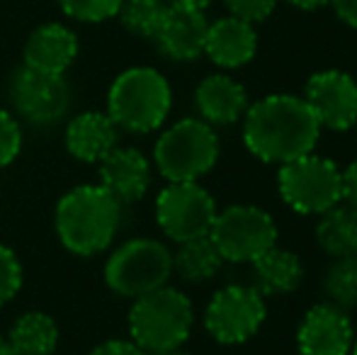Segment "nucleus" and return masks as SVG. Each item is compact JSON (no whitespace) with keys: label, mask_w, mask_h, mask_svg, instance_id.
<instances>
[{"label":"nucleus","mask_w":357,"mask_h":355,"mask_svg":"<svg viewBox=\"0 0 357 355\" xmlns=\"http://www.w3.org/2000/svg\"><path fill=\"white\" fill-rule=\"evenodd\" d=\"M88 355H149L142 346L132 341V338H107V341L98 343Z\"/></svg>","instance_id":"obj_30"},{"label":"nucleus","mask_w":357,"mask_h":355,"mask_svg":"<svg viewBox=\"0 0 357 355\" xmlns=\"http://www.w3.org/2000/svg\"><path fill=\"white\" fill-rule=\"evenodd\" d=\"M10 112L32 127H54L59 124L71 109V86L66 76L34 71L29 66H20L13 73L8 86Z\"/></svg>","instance_id":"obj_11"},{"label":"nucleus","mask_w":357,"mask_h":355,"mask_svg":"<svg viewBox=\"0 0 357 355\" xmlns=\"http://www.w3.org/2000/svg\"><path fill=\"white\" fill-rule=\"evenodd\" d=\"M348 263H350V270H353V275H355V282H357V251L353 253V256L348 258Z\"/></svg>","instance_id":"obj_36"},{"label":"nucleus","mask_w":357,"mask_h":355,"mask_svg":"<svg viewBox=\"0 0 357 355\" xmlns=\"http://www.w3.org/2000/svg\"><path fill=\"white\" fill-rule=\"evenodd\" d=\"M170 5H178V8H192V10H204L212 5V0H168Z\"/></svg>","instance_id":"obj_34"},{"label":"nucleus","mask_w":357,"mask_h":355,"mask_svg":"<svg viewBox=\"0 0 357 355\" xmlns=\"http://www.w3.org/2000/svg\"><path fill=\"white\" fill-rule=\"evenodd\" d=\"M280 0H224L226 10L229 15L238 20H245L250 24H258V22H265L270 15L275 13Z\"/></svg>","instance_id":"obj_29"},{"label":"nucleus","mask_w":357,"mask_h":355,"mask_svg":"<svg viewBox=\"0 0 357 355\" xmlns=\"http://www.w3.org/2000/svg\"><path fill=\"white\" fill-rule=\"evenodd\" d=\"M173 109V88L153 66L122 71L107 90V114L119 132L151 134L163 129Z\"/></svg>","instance_id":"obj_3"},{"label":"nucleus","mask_w":357,"mask_h":355,"mask_svg":"<svg viewBox=\"0 0 357 355\" xmlns=\"http://www.w3.org/2000/svg\"><path fill=\"white\" fill-rule=\"evenodd\" d=\"M24 285V268L17 253L0 243V307L10 304Z\"/></svg>","instance_id":"obj_27"},{"label":"nucleus","mask_w":357,"mask_h":355,"mask_svg":"<svg viewBox=\"0 0 357 355\" xmlns=\"http://www.w3.org/2000/svg\"><path fill=\"white\" fill-rule=\"evenodd\" d=\"M207 29L209 22L204 17V10L170 5L158 32L153 34V42L165 59L178 63H188L204 54Z\"/></svg>","instance_id":"obj_15"},{"label":"nucleus","mask_w":357,"mask_h":355,"mask_svg":"<svg viewBox=\"0 0 357 355\" xmlns=\"http://www.w3.org/2000/svg\"><path fill=\"white\" fill-rule=\"evenodd\" d=\"M243 144L263 163H289L316 149L321 127L304 98L275 93L250 103L243 114Z\"/></svg>","instance_id":"obj_1"},{"label":"nucleus","mask_w":357,"mask_h":355,"mask_svg":"<svg viewBox=\"0 0 357 355\" xmlns=\"http://www.w3.org/2000/svg\"><path fill=\"white\" fill-rule=\"evenodd\" d=\"M153 183V163L134 146H114L98 163V185L119 204H134L146 197Z\"/></svg>","instance_id":"obj_14"},{"label":"nucleus","mask_w":357,"mask_h":355,"mask_svg":"<svg viewBox=\"0 0 357 355\" xmlns=\"http://www.w3.org/2000/svg\"><path fill=\"white\" fill-rule=\"evenodd\" d=\"M0 355H15L13 348H10V343H8V338H5V336H0Z\"/></svg>","instance_id":"obj_35"},{"label":"nucleus","mask_w":357,"mask_h":355,"mask_svg":"<svg viewBox=\"0 0 357 355\" xmlns=\"http://www.w3.org/2000/svg\"><path fill=\"white\" fill-rule=\"evenodd\" d=\"M209 239L226 263H253L278 246V224L258 204H229L216 212Z\"/></svg>","instance_id":"obj_8"},{"label":"nucleus","mask_w":357,"mask_h":355,"mask_svg":"<svg viewBox=\"0 0 357 355\" xmlns=\"http://www.w3.org/2000/svg\"><path fill=\"white\" fill-rule=\"evenodd\" d=\"M129 338L149 355L175 351L188 343L195 326V307L183 289L173 285L142 294L127 317Z\"/></svg>","instance_id":"obj_4"},{"label":"nucleus","mask_w":357,"mask_h":355,"mask_svg":"<svg viewBox=\"0 0 357 355\" xmlns=\"http://www.w3.org/2000/svg\"><path fill=\"white\" fill-rule=\"evenodd\" d=\"M78 34L61 22H47L29 34L22 52V63L34 71L66 76L78 56Z\"/></svg>","instance_id":"obj_16"},{"label":"nucleus","mask_w":357,"mask_h":355,"mask_svg":"<svg viewBox=\"0 0 357 355\" xmlns=\"http://www.w3.org/2000/svg\"><path fill=\"white\" fill-rule=\"evenodd\" d=\"M168 8H170L168 0H124L117 17L122 20L127 32L144 39H153V34L158 32Z\"/></svg>","instance_id":"obj_25"},{"label":"nucleus","mask_w":357,"mask_h":355,"mask_svg":"<svg viewBox=\"0 0 357 355\" xmlns=\"http://www.w3.org/2000/svg\"><path fill=\"white\" fill-rule=\"evenodd\" d=\"M253 287L263 297H280V294H291L304 280V266L299 256L287 248L273 246L258 256L253 263Z\"/></svg>","instance_id":"obj_20"},{"label":"nucleus","mask_w":357,"mask_h":355,"mask_svg":"<svg viewBox=\"0 0 357 355\" xmlns=\"http://www.w3.org/2000/svg\"><path fill=\"white\" fill-rule=\"evenodd\" d=\"M287 3L299 10H319V8H324V5H328L331 0H287Z\"/></svg>","instance_id":"obj_33"},{"label":"nucleus","mask_w":357,"mask_h":355,"mask_svg":"<svg viewBox=\"0 0 357 355\" xmlns=\"http://www.w3.org/2000/svg\"><path fill=\"white\" fill-rule=\"evenodd\" d=\"M331 8H333L335 17L343 24L357 29V0H331Z\"/></svg>","instance_id":"obj_32"},{"label":"nucleus","mask_w":357,"mask_h":355,"mask_svg":"<svg viewBox=\"0 0 357 355\" xmlns=\"http://www.w3.org/2000/svg\"><path fill=\"white\" fill-rule=\"evenodd\" d=\"M278 192L296 214H324L343 202V171L328 156L306 153L278 171Z\"/></svg>","instance_id":"obj_7"},{"label":"nucleus","mask_w":357,"mask_h":355,"mask_svg":"<svg viewBox=\"0 0 357 355\" xmlns=\"http://www.w3.org/2000/svg\"><path fill=\"white\" fill-rule=\"evenodd\" d=\"M219 153V134L212 124L199 117H183L158 134L151 163L168 183H190L212 173Z\"/></svg>","instance_id":"obj_5"},{"label":"nucleus","mask_w":357,"mask_h":355,"mask_svg":"<svg viewBox=\"0 0 357 355\" xmlns=\"http://www.w3.org/2000/svg\"><path fill=\"white\" fill-rule=\"evenodd\" d=\"M255 52H258L255 24L234 17V15L209 22L204 54L214 66L224 68V71H234V68H241L253 61Z\"/></svg>","instance_id":"obj_18"},{"label":"nucleus","mask_w":357,"mask_h":355,"mask_svg":"<svg viewBox=\"0 0 357 355\" xmlns=\"http://www.w3.org/2000/svg\"><path fill=\"white\" fill-rule=\"evenodd\" d=\"M63 144L68 156L75 161L98 166L114 146H119V127L107 112L88 109L68 119L63 129Z\"/></svg>","instance_id":"obj_17"},{"label":"nucleus","mask_w":357,"mask_h":355,"mask_svg":"<svg viewBox=\"0 0 357 355\" xmlns=\"http://www.w3.org/2000/svg\"><path fill=\"white\" fill-rule=\"evenodd\" d=\"M314 234L326 256L350 258L357 251V212L345 202L335 204L319 214Z\"/></svg>","instance_id":"obj_22"},{"label":"nucleus","mask_w":357,"mask_h":355,"mask_svg":"<svg viewBox=\"0 0 357 355\" xmlns=\"http://www.w3.org/2000/svg\"><path fill=\"white\" fill-rule=\"evenodd\" d=\"M304 100L321 129L348 132L357 127V81L340 68H326L306 81Z\"/></svg>","instance_id":"obj_12"},{"label":"nucleus","mask_w":357,"mask_h":355,"mask_svg":"<svg viewBox=\"0 0 357 355\" xmlns=\"http://www.w3.org/2000/svg\"><path fill=\"white\" fill-rule=\"evenodd\" d=\"M343 202L357 212V158H353L343 171Z\"/></svg>","instance_id":"obj_31"},{"label":"nucleus","mask_w":357,"mask_h":355,"mask_svg":"<svg viewBox=\"0 0 357 355\" xmlns=\"http://www.w3.org/2000/svg\"><path fill=\"white\" fill-rule=\"evenodd\" d=\"M124 0H59L61 10L75 22L98 24L117 17Z\"/></svg>","instance_id":"obj_26"},{"label":"nucleus","mask_w":357,"mask_h":355,"mask_svg":"<svg viewBox=\"0 0 357 355\" xmlns=\"http://www.w3.org/2000/svg\"><path fill=\"white\" fill-rule=\"evenodd\" d=\"M122 224V204L98 183L75 185L54 209V232L68 253L93 258L114 243Z\"/></svg>","instance_id":"obj_2"},{"label":"nucleus","mask_w":357,"mask_h":355,"mask_svg":"<svg viewBox=\"0 0 357 355\" xmlns=\"http://www.w3.org/2000/svg\"><path fill=\"white\" fill-rule=\"evenodd\" d=\"M355 328L348 312L328 302H319L304 314L296 328L299 355H350Z\"/></svg>","instance_id":"obj_13"},{"label":"nucleus","mask_w":357,"mask_h":355,"mask_svg":"<svg viewBox=\"0 0 357 355\" xmlns=\"http://www.w3.org/2000/svg\"><path fill=\"white\" fill-rule=\"evenodd\" d=\"M224 258L216 251L214 241L207 236L190 239V241L175 243L173 251V275H178L183 282L190 285H202L209 282L212 278L219 275L224 268Z\"/></svg>","instance_id":"obj_23"},{"label":"nucleus","mask_w":357,"mask_h":355,"mask_svg":"<svg viewBox=\"0 0 357 355\" xmlns=\"http://www.w3.org/2000/svg\"><path fill=\"white\" fill-rule=\"evenodd\" d=\"M250 100L245 88L229 73H212L202 78L195 90L197 117L212 127H231L243 119Z\"/></svg>","instance_id":"obj_19"},{"label":"nucleus","mask_w":357,"mask_h":355,"mask_svg":"<svg viewBox=\"0 0 357 355\" xmlns=\"http://www.w3.org/2000/svg\"><path fill=\"white\" fill-rule=\"evenodd\" d=\"M155 355H190V353L183 351V348H175V351H165V353H155Z\"/></svg>","instance_id":"obj_37"},{"label":"nucleus","mask_w":357,"mask_h":355,"mask_svg":"<svg viewBox=\"0 0 357 355\" xmlns=\"http://www.w3.org/2000/svg\"><path fill=\"white\" fill-rule=\"evenodd\" d=\"M350 355H357V338H355V343H353V351H350Z\"/></svg>","instance_id":"obj_38"},{"label":"nucleus","mask_w":357,"mask_h":355,"mask_svg":"<svg viewBox=\"0 0 357 355\" xmlns=\"http://www.w3.org/2000/svg\"><path fill=\"white\" fill-rule=\"evenodd\" d=\"M265 319V297L253 285H226L216 289L204 309V328L221 346L250 341L263 328Z\"/></svg>","instance_id":"obj_10"},{"label":"nucleus","mask_w":357,"mask_h":355,"mask_svg":"<svg viewBox=\"0 0 357 355\" xmlns=\"http://www.w3.org/2000/svg\"><path fill=\"white\" fill-rule=\"evenodd\" d=\"M216 199L199 180L168 183L153 204L155 224L168 241L180 243L207 236L216 217Z\"/></svg>","instance_id":"obj_9"},{"label":"nucleus","mask_w":357,"mask_h":355,"mask_svg":"<svg viewBox=\"0 0 357 355\" xmlns=\"http://www.w3.org/2000/svg\"><path fill=\"white\" fill-rule=\"evenodd\" d=\"M22 124L10 109L0 107V171L13 166L22 151Z\"/></svg>","instance_id":"obj_28"},{"label":"nucleus","mask_w":357,"mask_h":355,"mask_svg":"<svg viewBox=\"0 0 357 355\" xmlns=\"http://www.w3.org/2000/svg\"><path fill=\"white\" fill-rule=\"evenodd\" d=\"M5 338L15 355H54L59 348V324L52 314L32 309L15 319Z\"/></svg>","instance_id":"obj_21"},{"label":"nucleus","mask_w":357,"mask_h":355,"mask_svg":"<svg viewBox=\"0 0 357 355\" xmlns=\"http://www.w3.org/2000/svg\"><path fill=\"white\" fill-rule=\"evenodd\" d=\"M109 292L124 299H137L163 287L173 278V251L153 236H134L122 241L107 256L102 268Z\"/></svg>","instance_id":"obj_6"},{"label":"nucleus","mask_w":357,"mask_h":355,"mask_svg":"<svg viewBox=\"0 0 357 355\" xmlns=\"http://www.w3.org/2000/svg\"><path fill=\"white\" fill-rule=\"evenodd\" d=\"M321 292H324V302L343 312L357 307V282L348 258H333L328 263V268L321 275Z\"/></svg>","instance_id":"obj_24"}]
</instances>
